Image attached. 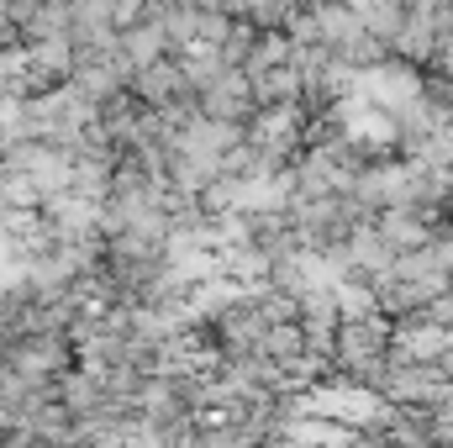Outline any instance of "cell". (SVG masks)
<instances>
[{"label":"cell","mask_w":453,"mask_h":448,"mask_svg":"<svg viewBox=\"0 0 453 448\" xmlns=\"http://www.w3.org/2000/svg\"><path fill=\"white\" fill-rule=\"evenodd\" d=\"M317 406L353 422V417H369L374 412V396H364V390H333V396H317Z\"/></svg>","instance_id":"1"}]
</instances>
